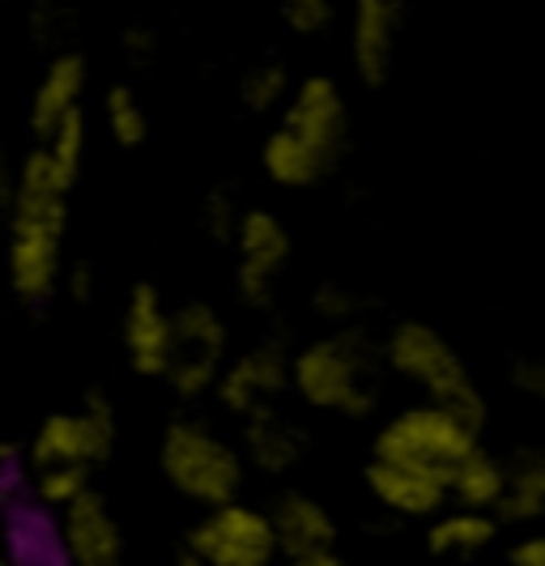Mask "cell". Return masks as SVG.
<instances>
[{"label": "cell", "mask_w": 545, "mask_h": 566, "mask_svg": "<svg viewBox=\"0 0 545 566\" xmlns=\"http://www.w3.org/2000/svg\"><path fill=\"white\" fill-rule=\"evenodd\" d=\"M69 184L34 142L13 192H9V285L27 307L52 303L64 285V230H69Z\"/></svg>", "instance_id": "obj_1"}, {"label": "cell", "mask_w": 545, "mask_h": 566, "mask_svg": "<svg viewBox=\"0 0 545 566\" xmlns=\"http://www.w3.org/2000/svg\"><path fill=\"white\" fill-rule=\"evenodd\" d=\"M384 354L358 324H337L290 354V392L316 413L363 422L379 409Z\"/></svg>", "instance_id": "obj_2"}, {"label": "cell", "mask_w": 545, "mask_h": 566, "mask_svg": "<svg viewBox=\"0 0 545 566\" xmlns=\"http://www.w3.org/2000/svg\"><path fill=\"white\" fill-rule=\"evenodd\" d=\"M158 473L175 494L192 507H218L227 499H239L248 485V460L243 448L230 443L213 422L197 413L171 418L158 443Z\"/></svg>", "instance_id": "obj_3"}, {"label": "cell", "mask_w": 545, "mask_h": 566, "mask_svg": "<svg viewBox=\"0 0 545 566\" xmlns=\"http://www.w3.org/2000/svg\"><path fill=\"white\" fill-rule=\"evenodd\" d=\"M384 370L397 375L401 384L418 388L422 397L443 400L457 413H464L473 426L486 430V397L478 392L469 363L460 358V349L443 337L427 319H401L388 328V337L379 340Z\"/></svg>", "instance_id": "obj_4"}, {"label": "cell", "mask_w": 545, "mask_h": 566, "mask_svg": "<svg viewBox=\"0 0 545 566\" xmlns=\"http://www.w3.org/2000/svg\"><path fill=\"white\" fill-rule=\"evenodd\" d=\"M482 443V426H473L464 413H457L443 400L422 397L418 405L397 409L388 422L375 430L371 455L384 460H401L413 469H431L439 478L452 473L464 452H473Z\"/></svg>", "instance_id": "obj_5"}, {"label": "cell", "mask_w": 545, "mask_h": 566, "mask_svg": "<svg viewBox=\"0 0 545 566\" xmlns=\"http://www.w3.org/2000/svg\"><path fill=\"white\" fill-rule=\"evenodd\" d=\"M277 558V533L269 507L227 499L201 507V520L179 541V563L188 566H269Z\"/></svg>", "instance_id": "obj_6"}, {"label": "cell", "mask_w": 545, "mask_h": 566, "mask_svg": "<svg viewBox=\"0 0 545 566\" xmlns=\"http://www.w3.org/2000/svg\"><path fill=\"white\" fill-rule=\"evenodd\" d=\"M115 439H119L115 405L107 392L94 388L82 397L77 409L48 413L34 426L27 443V460L30 469H43V464H90V469H98L115 452Z\"/></svg>", "instance_id": "obj_7"}, {"label": "cell", "mask_w": 545, "mask_h": 566, "mask_svg": "<svg viewBox=\"0 0 545 566\" xmlns=\"http://www.w3.org/2000/svg\"><path fill=\"white\" fill-rule=\"evenodd\" d=\"M230 358V324L205 298H188L175 307V345H171V367H167V388L179 400H201L213 397L218 375Z\"/></svg>", "instance_id": "obj_8"}, {"label": "cell", "mask_w": 545, "mask_h": 566, "mask_svg": "<svg viewBox=\"0 0 545 566\" xmlns=\"http://www.w3.org/2000/svg\"><path fill=\"white\" fill-rule=\"evenodd\" d=\"M230 248H234V294H239V303L248 312H273L282 273H286L290 255H294L290 227L273 209L248 205Z\"/></svg>", "instance_id": "obj_9"}, {"label": "cell", "mask_w": 545, "mask_h": 566, "mask_svg": "<svg viewBox=\"0 0 545 566\" xmlns=\"http://www.w3.org/2000/svg\"><path fill=\"white\" fill-rule=\"evenodd\" d=\"M290 354L277 337H260L256 345L230 354L213 397L230 418H252L260 409H273L290 397Z\"/></svg>", "instance_id": "obj_10"}, {"label": "cell", "mask_w": 545, "mask_h": 566, "mask_svg": "<svg viewBox=\"0 0 545 566\" xmlns=\"http://www.w3.org/2000/svg\"><path fill=\"white\" fill-rule=\"evenodd\" d=\"M282 124L316 149L328 175L342 167L345 149H349V103L328 73H307L294 82L286 107H282Z\"/></svg>", "instance_id": "obj_11"}, {"label": "cell", "mask_w": 545, "mask_h": 566, "mask_svg": "<svg viewBox=\"0 0 545 566\" xmlns=\"http://www.w3.org/2000/svg\"><path fill=\"white\" fill-rule=\"evenodd\" d=\"M269 515L277 533V558H286L290 566L342 563V524L324 499L307 490H282L269 503Z\"/></svg>", "instance_id": "obj_12"}, {"label": "cell", "mask_w": 545, "mask_h": 566, "mask_svg": "<svg viewBox=\"0 0 545 566\" xmlns=\"http://www.w3.org/2000/svg\"><path fill=\"white\" fill-rule=\"evenodd\" d=\"M119 345L133 375L142 379H163L171 367L175 307H167L163 290L154 282H137L128 290V303L119 315Z\"/></svg>", "instance_id": "obj_13"}, {"label": "cell", "mask_w": 545, "mask_h": 566, "mask_svg": "<svg viewBox=\"0 0 545 566\" xmlns=\"http://www.w3.org/2000/svg\"><path fill=\"white\" fill-rule=\"evenodd\" d=\"M56 549L73 566H119L128 554V537L115 520L112 503L90 485L82 499L56 511Z\"/></svg>", "instance_id": "obj_14"}, {"label": "cell", "mask_w": 545, "mask_h": 566, "mask_svg": "<svg viewBox=\"0 0 545 566\" xmlns=\"http://www.w3.org/2000/svg\"><path fill=\"white\" fill-rule=\"evenodd\" d=\"M363 485L375 499V507L388 520H405V524H427L431 515L448 507V478H439L431 469H413L401 460H384L371 455L363 469Z\"/></svg>", "instance_id": "obj_15"}, {"label": "cell", "mask_w": 545, "mask_h": 566, "mask_svg": "<svg viewBox=\"0 0 545 566\" xmlns=\"http://www.w3.org/2000/svg\"><path fill=\"white\" fill-rule=\"evenodd\" d=\"M405 4L409 0H354L349 18V64L363 85H384L397 64Z\"/></svg>", "instance_id": "obj_16"}, {"label": "cell", "mask_w": 545, "mask_h": 566, "mask_svg": "<svg viewBox=\"0 0 545 566\" xmlns=\"http://www.w3.org/2000/svg\"><path fill=\"white\" fill-rule=\"evenodd\" d=\"M239 448H243V460H248L252 473H260V478H290L307 460L312 434L294 418H286L282 405H273V409H260L252 418H243Z\"/></svg>", "instance_id": "obj_17"}, {"label": "cell", "mask_w": 545, "mask_h": 566, "mask_svg": "<svg viewBox=\"0 0 545 566\" xmlns=\"http://www.w3.org/2000/svg\"><path fill=\"white\" fill-rule=\"evenodd\" d=\"M86 85L90 64L82 52H60V56L48 60L43 77H39L34 94H30V133H34V142H43L64 115L82 112Z\"/></svg>", "instance_id": "obj_18"}, {"label": "cell", "mask_w": 545, "mask_h": 566, "mask_svg": "<svg viewBox=\"0 0 545 566\" xmlns=\"http://www.w3.org/2000/svg\"><path fill=\"white\" fill-rule=\"evenodd\" d=\"M499 528H503V520L494 511L448 503L439 515L427 520V554L431 558H448V563H469V558L486 554L490 545H494Z\"/></svg>", "instance_id": "obj_19"}, {"label": "cell", "mask_w": 545, "mask_h": 566, "mask_svg": "<svg viewBox=\"0 0 545 566\" xmlns=\"http://www.w3.org/2000/svg\"><path fill=\"white\" fill-rule=\"evenodd\" d=\"M260 170L273 188H286V192H303V188H316L328 179V167L316 158V149L294 137L286 124H277L264 145H260Z\"/></svg>", "instance_id": "obj_20"}, {"label": "cell", "mask_w": 545, "mask_h": 566, "mask_svg": "<svg viewBox=\"0 0 545 566\" xmlns=\"http://www.w3.org/2000/svg\"><path fill=\"white\" fill-rule=\"evenodd\" d=\"M503 494H507V460L486 452L482 443L473 452L460 455L452 464V473H448V499L460 503V507H478L499 515Z\"/></svg>", "instance_id": "obj_21"}, {"label": "cell", "mask_w": 545, "mask_h": 566, "mask_svg": "<svg viewBox=\"0 0 545 566\" xmlns=\"http://www.w3.org/2000/svg\"><path fill=\"white\" fill-rule=\"evenodd\" d=\"M503 524H545V448H520L507 455V494L499 503Z\"/></svg>", "instance_id": "obj_22"}, {"label": "cell", "mask_w": 545, "mask_h": 566, "mask_svg": "<svg viewBox=\"0 0 545 566\" xmlns=\"http://www.w3.org/2000/svg\"><path fill=\"white\" fill-rule=\"evenodd\" d=\"M290 90H294V77L282 60H256L239 77V103L248 115H273L286 107Z\"/></svg>", "instance_id": "obj_23"}, {"label": "cell", "mask_w": 545, "mask_h": 566, "mask_svg": "<svg viewBox=\"0 0 545 566\" xmlns=\"http://www.w3.org/2000/svg\"><path fill=\"white\" fill-rule=\"evenodd\" d=\"M43 154H48V163L56 167V175L69 184V188H77V179H82V167H86V149H90V128H86V112H73L64 115L56 128L43 137Z\"/></svg>", "instance_id": "obj_24"}, {"label": "cell", "mask_w": 545, "mask_h": 566, "mask_svg": "<svg viewBox=\"0 0 545 566\" xmlns=\"http://www.w3.org/2000/svg\"><path fill=\"white\" fill-rule=\"evenodd\" d=\"M103 124H107V137L119 149H142L149 137V115L145 103L137 98L133 85H112L107 98H103Z\"/></svg>", "instance_id": "obj_25"}, {"label": "cell", "mask_w": 545, "mask_h": 566, "mask_svg": "<svg viewBox=\"0 0 545 566\" xmlns=\"http://www.w3.org/2000/svg\"><path fill=\"white\" fill-rule=\"evenodd\" d=\"M90 464H43L30 469V499L43 511H64L73 499H82L90 485Z\"/></svg>", "instance_id": "obj_26"}, {"label": "cell", "mask_w": 545, "mask_h": 566, "mask_svg": "<svg viewBox=\"0 0 545 566\" xmlns=\"http://www.w3.org/2000/svg\"><path fill=\"white\" fill-rule=\"evenodd\" d=\"M363 307H367V298L342 277H328V282H319L312 290V312H316V319L333 324V328L337 324H358Z\"/></svg>", "instance_id": "obj_27"}, {"label": "cell", "mask_w": 545, "mask_h": 566, "mask_svg": "<svg viewBox=\"0 0 545 566\" xmlns=\"http://www.w3.org/2000/svg\"><path fill=\"white\" fill-rule=\"evenodd\" d=\"M277 18L290 34L316 39L337 22V0H277Z\"/></svg>", "instance_id": "obj_28"}, {"label": "cell", "mask_w": 545, "mask_h": 566, "mask_svg": "<svg viewBox=\"0 0 545 566\" xmlns=\"http://www.w3.org/2000/svg\"><path fill=\"white\" fill-rule=\"evenodd\" d=\"M239 218H243V205L230 197L227 188H213L201 200V230L213 243H230L234 230H239Z\"/></svg>", "instance_id": "obj_29"}, {"label": "cell", "mask_w": 545, "mask_h": 566, "mask_svg": "<svg viewBox=\"0 0 545 566\" xmlns=\"http://www.w3.org/2000/svg\"><path fill=\"white\" fill-rule=\"evenodd\" d=\"M507 384H512L524 400L545 405V354H516V358L507 363Z\"/></svg>", "instance_id": "obj_30"}, {"label": "cell", "mask_w": 545, "mask_h": 566, "mask_svg": "<svg viewBox=\"0 0 545 566\" xmlns=\"http://www.w3.org/2000/svg\"><path fill=\"white\" fill-rule=\"evenodd\" d=\"M507 563L512 566H545V528H528L520 541H512V549H507Z\"/></svg>", "instance_id": "obj_31"}, {"label": "cell", "mask_w": 545, "mask_h": 566, "mask_svg": "<svg viewBox=\"0 0 545 566\" xmlns=\"http://www.w3.org/2000/svg\"><path fill=\"white\" fill-rule=\"evenodd\" d=\"M60 290H69L77 303H90L94 298V264L90 260H73L69 269H64V285Z\"/></svg>", "instance_id": "obj_32"}, {"label": "cell", "mask_w": 545, "mask_h": 566, "mask_svg": "<svg viewBox=\"0 0 545 566\" xmlns=\"http://www.w3.org/2000/svg\"><path fill=\"white\" fill-rule=\"evenodd\" d=\"M124 52H128V56H149V52H154V34L133 27L124 34Z\"/></svg>", "instance_id": "obj_33"}, {"label": "cell", "mask_w": 545, "mask_h": 566, "mask_svg": "<svg viewBox=\"0 0 545 566\" xmlns=\"http://www.w3.org/2000/svg\"><path fill=\"white\" fill-rule=\"evenodd\" d=\"M9 188V154H4V142H0V197Z\"/></svg>", "instance_id": "obj_34"}]
</instances>
